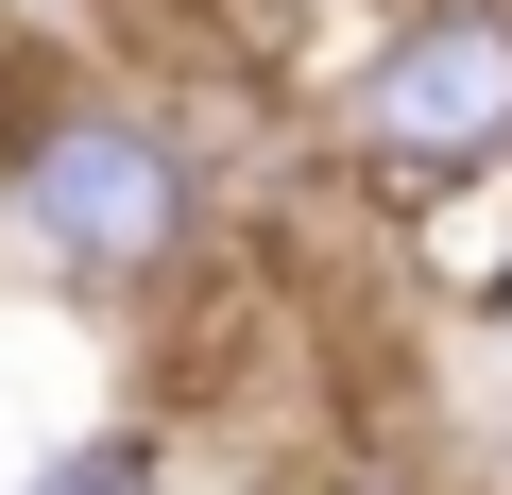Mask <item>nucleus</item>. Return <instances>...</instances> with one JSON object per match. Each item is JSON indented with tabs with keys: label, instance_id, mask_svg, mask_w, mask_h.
I'll return each mask as SVG.
<instances>
[{
	"label": "nucleus",
	"instance_id": "nucleus-1",
	"mask_svg": "<svg viewBox=\"0 0 512 495\" xmlns=\"http://www.w3.org/2000/svg\"><path fill=\"white\" fill-rule=\"evenodd\" d=\"M325 171L410 222L512 188V0H393L325 69Z\"/></svg>",
	"mask_w": 512,
	"mask_h": 495
},
{
	"label": "nucleus",
	"instance_id": "nucleus-2",
	"mask_svg": "<svg viewBox=\"0 0 512 495\" xmlns=\"http://www.w3.org/2000/svg\"><path fill=\"white\" fill-rule=\"evenodd\" d=\"M0 222L35 239V257L69 274V291H171L188 257H205V154H188V120L171 103H137V86H69L52 120H18L0 137Z\"/></svg>",
	"mask_w": 512,
	"mask_h": 495
},
{
	"label": "nucleus",
	"instance_id": "nucleus-3",
	"mask_svg": "<svg viewBox=\"0 0 512 495\" xmlns=\"http://www.w3.org/2000/svg\"><path fill=\"white\" fill-rule=\"evenodd\" d=\"M18 495H171V427H154V410L69 427V444H35V478H18Z\"/></svg>",
	"mask_w": 512,
	"mask_h": 495
},
{
	"label": "nucleus",
	"instance_id": "nucleus-4",
	"mask_svg": "<svg viewBox=\"0 0 512 495\" xmlns=\"http://www.w3.org/2000/svg\"><path fill=\"white\" fill-rule=\"evenodd\" d=\"M478 325H512V205H495V274H478Z\"/></svg>",
	"mask_w": 512,
	"mask_h": 495
},
{
	"label": "nucleus",
	"instance_id": "nucleus-5",
	"mask_svg": "<svg viewBox=\"0 0 512 495\" xmlns=\"http://www.w3.org/2000/svg\"><path fill=\"white\" fill-rule=\"evenodd\" d=\"M0 52H18V18H0Z\"/></svg>",
	"mask_w": 512,
	"mask_h": 495
}]
</instances>
